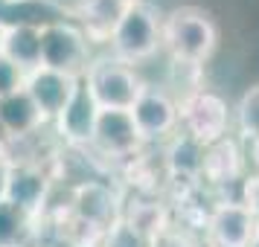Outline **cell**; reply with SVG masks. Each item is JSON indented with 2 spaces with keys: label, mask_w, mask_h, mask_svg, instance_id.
Masks as SVG:
<instances>
[{
  "label": "cell",
  "mask_w": 259,
  "mask_h": 247,
  "mask_svg": "<svg viewBox=\"0 0 259 247\" xmlns=\"http://www.w3.org/2000/svg\"><path fill=\"white\" fill-rule=\"evenodd\" d=\"M163 47V18L157 15L154 6L143 3V0H131L119 26L114 29L111 38V56H117L125 64H143L157 50Z\"/></svg>",
  "instance_id": "2"
},
{
  "label": "cell",
  "mask_w": 259,
  "mask_h": 247,
  "mask_svg": "<svg viewBox=\"0 0 259 247\" xmlns=\"http://www.w3.org/2000/svg\"><path fill=\"white\" fill-rule=\"evenodd\" d=\"M245 177V152L233 134L224 140L207 145L204 152V172H201V186L227 189L230 183H242Z\"/></svg>",
  "instance_id": "13"
},
{
  "label": "cell",
  "mask_w": 259,
  "mask_h": 247,
  "mask_svg": "<svg viewBox=\"0 0 259 247\" xmlns=\"http://www.w3.org/2000/svg\"><path fill=\"white\" fill-rule=\"evenodd\" d=\"M119 215H122L134 230H140V233L149 235V238H154L160 230H166V227L172 224V207L166 204L163 195H143V192H131L128 201L122 204Z\"/></svg>",
  "instance_id": "17"
},
{
  "label": "cell",
  "mask_w": 259,
  "mask_h": 247,
  "mask_svg": "<svg viewBox=\"0 0 259 247\" xmlns=\"http://www.w3.org/2000/svg\"><path fill=\"white\" fill-rule=\"evenodd\" d=\"M79 82H82V79H73V76H64V73L38 67V70L26 73L24 90L38 105V111L44 114V119H53V122H56V117H59L61 111L67 108V102L73 99Z\"/></svg>",
  "instance_id": "12"
},
{
  "label": "cell",
  "mask_w": 259,
  "mask_h": 247,
  "mask_svg": "<svg viewBox=\"0 0 259 247\" xmlns=\"http://www.w3.org/2000/svg\"><path fill=\"white\" fill-rule=\"evenodd\" d=\"M239 186H242V198L239 201L259 218V175H245Z\"/></svg>",
  "instance_id": "24"
},
{
  "label": "cell",
  "mask_w": 259,
  "mask_h": 247,
  "mask_svg": "<svg viewBox=\"0 0 259 247\" xmlns=\"http://www.w3.org/2000/svg\"><path fill=\"white\" fill-rule=\"evenodd\" d=\"M50 189H53V177L44 172L41 163H12L6 169L3 201H9L35 221L47 212Z\"/></svg>",
  "instance_id": "8"
},
{
  "label": "cell",
  "mask_w": 259,
  "mask_h": 247,
  "mask_svg": "<svg viewBox=\"0 0 259 247\" xmlns=\"http://www.w3.org/2000/svg\"><path fill=\"white\" fill-rule=\"evenodd\" d=\"M181 111V131H187L189 137H195L201 145H212V142L230 137V105L222 93H215L210 87H198L189 96L178 102Z\"/></svg>",
  "instance_id": "4"
},
{
  "label": "cell",
  "mask_w": 259,
  "mask_h": 247,
  "mask_svg": "<svg viewBox=\"0 0 259 247\" xmlns=\"http://www.w3.org/2000/svg\"><path fill=\"white\" fill-rule=\"evenodd\" d=\"M82 79L91 87L96 105L102 111H131L146 87L137 70L125 61H119L117 56L91 61V67L84 70Z\"/></svg>",
  "instance_id": "3"
},
{
  "label": "cell",
  "mask_w": 259,
  "mask_h": 247,
  "mask_svg": "<svg viewBox=\"0 0 259 247\" xmlns=\"http://www.w3.org/2000/svg\"><path fill=\"white\" fill-rule=\"evenodd\" d=\"M128 3L131 0H79V26L88 41L111 44L114 29L119 26Z\"/></svg>",
  "instance_id": "16"
},
{
  "label": "cell",
  "mask_w": 259,
  "mask_h": 247,
  "mask_svg": "<svg viewBox=\"0 0 259 247\" xmlns=\"http://www.w3.org/2000/svg\"><path fill=\"white\" fill-rule=\"evenodd\" d=\"M201 247H207V244H201Z\"/></svg>",
  "instance_id": "27"
},
{
  "label": "cell",
  "mask_w": 259,
  "mask_h": 247,
  "mask_svg": "<svg viewBox=\"0 0 259 247\" xmlns=\"http://www.w3.org/2000/svg\"><path fill=\"white\" fill-rule=\"evenodd\" d=\"M0 53L24 73L41 67V29L38 26H0Z\"/></svg>",
  "instance_id": "18"
},
{
  "label": "cell",
  "mask_w": 259,
  "mask_h": 247,
  "mask_svg": "<svg viewBox=\"0 0 259 247\" xmlns=\"http://www.w3.org/2000/svg\"><path fill=\"white\" fill-rule=\"evenodd\" d=\"M219 29L212 18L198 6H181L163 18V47L175 61L204 64L212 56Z\"/></svg>",
  "instance_id": "1"
},
{
  "label": "cell",
  "mask_w": 259,
  "mask_h": 247,
  "mask_svg": "<svg viewBox=\"0 0 259 247\" xmlns=\"http://www.w3.org/2000/svg\"><path fill=\"white\" fill-rule=\"evenodd\" d=\"M152 247H201V241L195 233H189L178 224H169L166 230H160L152 238Z\"/></svg>",
  "instance_id": "22"
},
{
  "label": "cell",
  "mask_w": 259,
  "mask_h": 247,
  "mask_svg": "<svg viewBox=\"0 0 259 247\" xmlns=\"http://www.w3.org/2000/svg\"><path fill=\"white\" fill-rule=\"evenodd\" d=\"M35 218L12 207L9 201H0V247H26Z\"/></svg>",
  "instance_id": "19"
},
{
  "label": "cell",
  "mask_w": 259,
  "mask_h": 247,
  "mask_svg": "<svg viewBox=\"0 0 259 247\" xmlns=\"http://www.w3.org/2000/svg\"><path fill=\"white\" fill-rule=\"evenodd\" d=\"M99 247H152V238L143 235L140 230H134V227L119 215L111 227H105V233H102V244Z\"/></svg>",
  "instance_id": "21"
},
{
  "label": "cell",
  "mask_w": 259,
  "mask_h": 247,
  "mask_svg": "<svg viewBox=\"0 0 259 247\" xmlns=\"http://www.w3.org/2000/svg\"><path fill=\"white\" fill-rule=\"evenodd\" d=\"M204 152H207V145H201L195 137H189L187 131L172 134V137L166 140V149H163V163H166L169 177H175V180H189V183H201Z\"/></svg>",
  "instance_id": "15"
},
{
  "label": "cell",
  "mask_w": 259,
  "mask_h": 247,
  "mask_svg": "<svg viewBox=\"0 0 259 247\" xmlns=\"http://www.w3.org/2000/svg\"><path fill=\"white\" fill-rule=\"evenodd\" d=\"M245 157L250 160V166H253V175H259V137L247 142V154Z\"/></svg>",
  "instance_id": "25"
},
{
  "label": "cell",
  "mask_w": 259,
  "mask_h": 247,
  "mask_svg": "<svg viewBox=\"0 0 259 247\" xmlns=\"http://www.w3.org/2000/svg\"><path fill=\"white\" fill-rule=\"evenodd\" d=\"M143 134L137 131V122L131 111H99L96 134L91 142V152L108 163H128L143 149Z\"/></svg>",
  "instance_id": "6"
},
{
  "label": "cell",
  "mask_w": 259,
  "mask_h": 247,
  "mask_svg": "<svg viewBox=\"0 0 259 247\" xmlns=\"http://www.w3.org/2000/svg\"><path fill=\"white\" fill-rule=\"evenodd\" d=\"M259 230V218L247 210L242 201L222 198L212 204L210 221L204 230L207 247H250Z\"/></svg>",
  "instance_id": "7"
},
{
  "label": "cell",
  "mask_w": 259,
  "mask_h": 247,
  "mask_svg": "<svg viewBox=\"0 0 259 247\" xmlns=\"http://www.w3.org/2000/svg\"><path fill=\"white\" fill-rule=\"evenodd\" d=\"M41 67L82 79L91 67V41L73 21H56L41 29Z\"/></svg>",
  "instance_id": "5"
},
{
  "label": "cell",
  "mask_w": 259,
  "mask_h": 247,
  "mask_svg": "<svg viewBox=\"0 0 259 247\" xmlns=\"http://www.w3.org/2000/svg\"><path fill=\"white\" fill-rule=\"evenodd\" d=\"M47 119L29 99L24 87L0 99V137L3 140H29L35 137Z\"/></svg>",
  "instance_id": "14"
},
{
  "label": "cell",
  "mask_w": 259,
  "mask_h": 247,
  "mask_svg": "<svg viewBox=\"0 0 259 247\" xmlns=\"http://www.w3.org/2000/svg\"><path fill=\"white\" fill-rule=\"evenodd\" d=\"M67 210L76 218H82V221L105 230V227H111L119 218L122 198H119V192L108 183L105 177H91V180H79L73 186Z\"/></svg>",
  "instance_id": "9"
},
{
  "label": "cell",
  "mask_w": 259,
  "mask_h": 247,
  "mask_svg": "<svg viewBox=\"0 0 259 247\" xmlns=\"http://www.w3.org/2000/svg\"><path fill=\"white\" fill-rule=\"evenodd\" d=\"M131 117L137 122V131L143 134V140H169L178 128H181V111H178V102L172 96L160 90V87H152L146 84L143 87L140 99L131 108Z\"/></svg>",
  "instance_id": "10"
},
{
  "label": "cell",
  "mask_w": 259,
  "mask_h": 247,
  "mask_svg": "<svg viewBox=\"0 0 259 247\" xmlns=\"http://www.w3.org/2000/svg\"><path fill=\"white\" fill-rule=\"evenodd\" d=\"M99 111L102 108L96 105L91 87L84 84V79L79 82L73 99L67 102V108L56 117V131L64 140V145L70 149H91L96 134V122H99Z\"/></svg>",
  "instance_id": "11"
},
{
  "label": "cell",
  "mask_w": 259,
  "mask_h": 247,
  "mask_svg": "<svg viewBox=\"0 0 259 247\" xmlns=\"http://www.w3.org/2000/svg\"><path fill=\"white\" fill-rule=\"evenodd\" d=\"M236 128L245 142L259 137V82L250 84L236 105Z\"/></svg>",
  "instance_id": "20"
},
{
  "label": "cell",
  "mask_w": 259,
  "mask_h": 247,
  "mask_svg": "<svg viewBox=\"0 0 259 247\" xmlns=\"http://www.w3.org/2000/svg\"><path fill=\"white\" fill-rule=\"evenodd\" d=\"M24 82H26V73L21 70L15 61H9L3 53H0V99L15 93V90H21Z\"/></svg>",
  "instance_id": "23"
},
{
  "label": "cell",
  "mask_w": 259,
  "mask_h": 247,
  "mask_svg": "<svg viewBox=\"0 0 259 247\" xmlns=\"http://www.w3.org/2000/svg\"><path fill=\"white\" fill-rule=\"evenodd\" d=\"M250 247H259V230H256V235H253V241H250Z\"/></svg>",
  "instance_id": "26"
}]
</instances>
